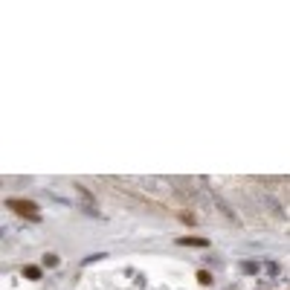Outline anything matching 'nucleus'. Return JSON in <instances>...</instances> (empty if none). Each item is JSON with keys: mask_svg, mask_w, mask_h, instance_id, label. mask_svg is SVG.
Here are the masks:
<instances>
[{"mask_svg": "<svg viewBox=\"0 0 290 290\" xmlns=\"http://www.w3.org/2000/svg\"><path fill=\"white\" fill-rule=\"evenodd\" d=\"M209 197L215 200V206H218V212H221L224 218H229V221H238V218H235V209H232V206H229V203H226L224 197H221V194L215 192V189H209Z\"/></svg>", "mask_w": 290, "mask_h": 290, "instance_id": "obj_1", "label": "nucleus"}, {"mask_svg": "<svg viewBox=\"0 0 290 290\" xmlns=\"http://www.w3.org/2000/svg\"><path fill=\"white\" fill-rule=\"evenodd\" d=\"M197 279H200V285H209V282H212V276H209V273H200Z\"/></svg>", "mask_w": 290, "mask_h": 290, "instance_id": "obj_8", "label": "nucleus"}, {"mask_svg": "<svg viewBox=\"0 0 290 290\" xmlns=\"http://www.w3.org/2000/svg\"><path fill=\"white\" fill-rule=\"evenodd\" d=\"M24 273H26V276H29V279H38V276H41V270H38V267H26V270H24Z\"/></svg>", "mask_w": 290, "mask_h": 290, "instance_id": "obj_6", "label": "nucleus"}, {"mask_svg": "<svg viewBox=\"0 0 290 290\" xmlns=\"http://www.w3.org/2000/svg\"><path fill=\"white\" fill-rule=\"evenodd\" d=\"M267 273H270V276H276V273H279V264H276V261H270V264H267Z\"/></svg>", "mask_w": 290, "mask_h": 290, "instance_id": "obj_7", "label": "nucleus"}, {"mask_svg": "<svg viewBox=\"0 0 290 290\" xmlns=\"http://www.w3.org/2000/svg\"><path fill=\"white\" fill-rule=\"evenodd\" d=\"M258 200H261V203H264V206H267L273 215H285V212H282V203H279L273 194H258Z\"/></svg>", "mask_w": 290, "mask_h": 290, "instance_id": "obj_3", "label": "nucleus"}, {"mask_svg": "<svg viewBox=\"0 0 290 290\" xmlns=\"http://www.w3.org/2000/svg\"><path fill=\"white\" fill-rule=\"evenodd\" d=\"M241 270L253 276V273H258V264H256V261H244V264H241Z\"/></svg>", "mask_w": 290, "mask_h": 290, "instance_id": "obj_5", "label": "nucleus"}, {"mask_svg": "<svg viewBox=\"0 0 290 290\" xmlns=\"http://www.w3.org/2000/svg\"><path fill=\"white\" fill-rule=\"evenodd\" d=\"M180 244H189V247H206L203 238H180Z\"/></svg>", "mask_w": 290, "mask_h": 290, "instance_id": "obj_4", "label": "nucleus"}, {"mask_svg": "<svg viewBox=\"0 0 290 290\" xmlns=\"http://www.w3.org/2000/svg\"><path fill=\"white\" fill-rule=\"evenodd\" d=\"M9 206H12V209H18V212H24V215L38 218V206H35L32 200H9Z\"/></svg>", "mask_w": 290, "mask_h": 290, "instance_id": "obj_2", "label": "nucleus"}]
</instances>
